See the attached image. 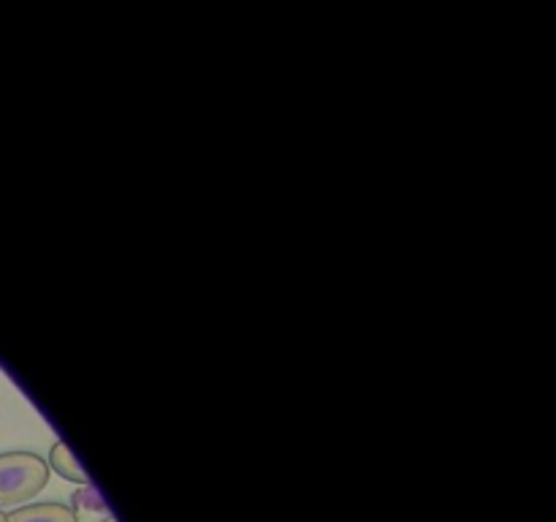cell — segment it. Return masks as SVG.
Listing matches in <instances>:
<instances>
[{
    "instance_id": "1",
    "label": "cell",
    "mask_w": 556,
    "mask_h": 522,
    "mask_svg": "<svg viewBox=\"0 0 556 522\" xmlns=\"http://www.w3.org/2000/svg\"><path fill=\"white\" fill-rule=\"evenodd\" d=\"M49 482V465L36 451H5L0 455V509L27 504Z\"/></svg>"
},
{
    "instance_id": "2",
    "label": "cell",
    "mask_w": 556,
    "mask_h": 522,
    "mask_svg": "<svg viewBox=\"0 0 556 522\" xmlns=\"http://www.w3.org/2000/svg\"><path fill=\"white\" fill-rule=\"evenodd\" d=\"M5 522H79L74 506L43 500V504H27L5 514Z\"/></svg>"
},
{
    "instance_id": "3",
    "label": "cell",
    "mask_w": 556,
    "mask_h": 522,
    "mask_svg": "<svg viewBox=\"0 0 556 522\" xmlns=\"http://www.w3.org/2000/svg\"><path fill=\"white\" fill-rule=\"evenodd\" d=\"M49 465H52L54 473H60V476L68 478V482L79 484V487L90 484V476H87L85 468L79 465V460L71 455V449L63 444V440L52 444V449H49Z\"/></svg>"
},
{
    "instance_id": "4",
    "label": "cell",
    "mask_w": 556,
    "mask_h": 522,
    "mask_svg": "<svg viewBox=\"0 0 556 522\" xmlns=\"http://www.w3.org/2000/svg\"><path fill=\"white\" fill-rule=\"evenodd\" d=\"M71 500H74L76 509H81V511H96V514H103V517L109 514V506L103 504V498L98 495V489L92 487V484H85V487L76 489L74 498Z\"/></svg>"
},
{
    "instance_id": "5",
    "label": "cell",
    "mask_w": 556,
    "mask_h": 522,
    "mask_svg": "<svg viewBox=\"0 0 556 522\" xmlns=\"http://www.w3.org/2000/svg\"><path fill=\"white\" fill-rule=\"evenodd\" d=\"M101 522H117V520H114V517L112 514H106V517H103V520Z\"/></svg>"
},
{
    "instance_id": "6",
    "label": "cell",
    "mask_w": 556,
    "mask_h": 522,
    "mask_svg": "<svg viewBox=\"0 0 556 522\" xmlns=\"http://www.w3.org/2000/svg\"><path fill=\"white\" fill-rule=\"evenodd\" d=\"M0 522H5V511L3 509H0Z\"/></svg>"
}]
</instances>
